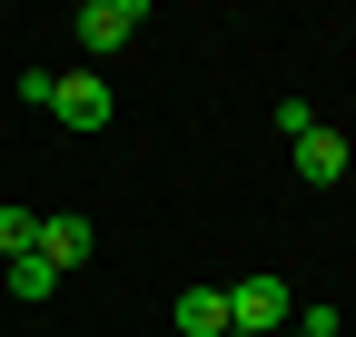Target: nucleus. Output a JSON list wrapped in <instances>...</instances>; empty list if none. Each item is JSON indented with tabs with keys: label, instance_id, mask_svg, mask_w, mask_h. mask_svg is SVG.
<instances>
[{
	"label": "nucleus",
	"instance_id": "f257e3e1",
	"mask_svg": "<svg viewBox=\"0 0 356 337\" xmlns=\"http://www.w3.org/2000/svg\"><path fill=\"white\" fill-rule=\"evenodd\" d=\"M20 100L60 109V130H109V109H119L99 70H20Z\"/></svg>",
	"mask_w": 356,
	"mask_h": 337
},
{
	"label": "nucleus",
	"instance_id": "f03ea898",
	"mask_svg": "<svg viewBox=\"0 0 356 337\" xmlns=\"http://www.w3.org/2000/svg\"><path fill=\"white\" fill-rule=\"evenodd\" d=\"M228 327L277 337V327H287V278H267V268H257V278H238V288H228Z\"/></svg>",
	"mask_w": 356,
	"mask_h": 337
},
{
	"label": "nucleus",
	"instance_id": "7ed1b4c3",
	"mask_svg": "<svg viewBox=\"0 0 356 337\" xmlns=\"http://www.w3.org/2000/svg\"><path fill=\"white\" fill-rule=\"evenodd\" d=\"M70 30H79V50H129V40L149 30V10H139V0H89Z\"/></svg>",
	"mask_w": 356,
	"mask_h": 337
},
{
	"label": "nucleus",
	"instance_id": "20e7f679",
	"mask_svg": "<svg viewBox=\"0 0 356 337\" xmlns=\"http://www.w3.org/2000/svg\"><path fill=\"white\" fill-rule=\"evenodd\" d=\"M287 149H297V179H307V189H337V179H346V139L327 130V119H317L307 139H287Z\"/></svg>",
	"mask_w": 356,
	"mask_h": 337
},
{
	"label": "nucleus",
	"instance_id": "39448f33",
	"mask_svg": "<svg viewBox=\"0 0 356 337\" xmlns=\"http://www.w3.org/2000/svg\"><path fill=\"white\" fill-rule=\"evenodd\" d=\"M89 248H99V228H89V219H70V208H50V219H40V258H50V268H79Z\"/></svg>",
	"mask_w": 356,
	"mask_h": 337
},
{
	"label": "nucleus",
	"instance_id": "423d86ee",
	"mask_svg": "<svg viewBox=\"0 0 356 337\" xmlns=\"http://www.w3.org/2000/svg\"><path fill=\"white\" fill-rule=\"evenodd\" d=\"M178 337H228V288H178Z\"/></svg>",
	"mask_w": 356,
	"mask_h": 337
},
{
	"label": "nucleus",
	"instance_id": "0eeeda50",
	"mask_svg": "<svg viewBox=\"0 0 356 337\" xmlns=\"http://www.w3.org/2000/svg\"><path fill=\"white\" fill-rule=\"evenodd\" d=\"M50 288H60V268L40 258V248H30V258H10V298H30V308H40V298H50Z\"/></svg>",
	"mask_w": 356,
	"mask_h": 337
},
{
	"label": "nucleus",
	"instance_id": "6e6552de",
	"mask_svg": "<svg viewBox=\"0 0 356 337\" xmlns=\"http://www.w3.org/2000/svg\"><path fill=\"white\" fill-rule=\"evenodd\" d=\"M30 248H40V219L30 208H0V258H30Z\"/></svg>",
	"mask_w": 356,
	"mask_h": 337
},
{
	"label": "nucleus",
	"instance_id": "1a4fd4ad",
	"mask_svg": "<svg viewBox=\"0 0 356 337\" xmlns=\"http://www.w3.org/2000/svg\"><path fill=\"white\" fill-rule=\"evenodd\" d=\"M277 337H307V327H277Z\"/></svg>",
	"mask_w": 356,
	"mask_h": 337
},
{
	"label": "nucleus",
	"instance_id": "9d476101",
	"mask_svg": "<svg viewBox=\"0 0 356 337\" xmlns=\"http://www.w3.org/2000/svg\"><path fill=\"white\" fill-rule=\"evenodd\" d=\"M228 337H248V327H228Z\"/></svg>",
	"mask_w": 356,
	"mask_h": 337
}]
</instances>
